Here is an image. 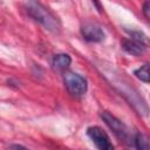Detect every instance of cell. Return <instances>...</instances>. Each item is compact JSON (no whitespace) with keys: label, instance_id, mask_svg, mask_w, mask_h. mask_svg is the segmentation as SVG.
Listing matches in <instances>:
<instances>
[{"label":"cell","instance_id":"cell-1","mask_svg":"<svg viewBox=\"0 0 150 150\" xmlns=\"http://www.w3.org/2000/svg\"><path fill=\"white\" fill-rule=\"evenodd\" d=\"M27 12L35 21L40 22L46 29L53 33H59L61 30V23L59 19L41 2L36 0H29L27 4Z\"/></svg>","mask_w":150,"mask_h":150},{"label":"cell","instance_id":"cell-2","mask_svg":"<svg viewBox=\"0 0 150 150\" xmlns=\"http://www.w3.org/2000/svg\"><path fill=\"white\" fill-rule=\"evenodd\" d=\"M63 82L68 93L74 97H81L87 93V80L77 73L66 71L63 74Z\"/></svg>","mask_w":150,"mask_h":150},{"label":"cell","instance_id":"cell-3","mask_svg":"<svg viewBox=\"0 0 150 150\" xmlns=\"http://www.w3.org/2000/svg\"><path fill=\"white\" fill-rule=\"evenodd\" d=\"M101 118L109 127V129L112 130V132L116 135L117 138H120L121 141L128 143V141H129V131H128L127 125L121 120H118L117 117H115L114 115H111L108 111H102L101 112Z\"/></svg>","mask_w":150,"mask_h":150},{"label":"cell","instance_id":"cell-4","mask_svg":"<svg viewBox=\"0 0 150 150\" xmlns=\"http://www.w3.org/2000/svg\"><path fill=\"white\" fill-rule=\"evenodd\" d=\"M87 135L93 141V143L100 150H112L114 145L110 142L108 134L100 127H89L87 129Z\"/></svg>","mask_w":150,"mask_h":150},{"label":"cell","instance_id":"cell-5","mask_svg":"<svg viewBox=\"0 0 150 150\" xmlns=\"http://www.w3.org/2000/svg\"><path fill=\"white\" fill-rule=\"evenodd\" d=\"M81 34L88 42H101L104 40V32L102 28L93 22H87L81 27Z\"/></svg>","mask_w":150,"mask_h":150},{"label":"cell","instance_id":"cell-6","mask_svg":"<svg viewBox=\"0 0 150 150\" xmlns=\"http://www.w3.org/2000/svg\"><path fill=\"white\" fill-rule=\"evenodd\" d=\"M122 48L128 53V54H131V55H135V56H138V55H142L145 49H146V45L141 42V41H137V40H134V39H127L122 42Z\"/></svg>","mask_w":150,"mask_h":150},{"label":"cell","instance_id":"cell-7","mask_svg":"<svg viewBox=\"0 0 150 150\" xmlns=\"http://www.w3.org/2000/svg\"><path fill=\"white\" fill-rule=\"evenodd\" d=\"M71 63V57L66 54V53H60V54H56L54 55L53 57V61H52V64L55 69L57 70H64L67 69Z\"/></svg>","mask_w":150,"mask_h":150},{"label":"cell","instance_id":"cell-8","mask_svg":"<svg viewBox=\"0 0 150 150\" xmlns=\"http://www.w3.org/2000/svg\"><path fill=\"white\" fill-rule=\"evenodd\" d=\"M132 141H134V146H135L136 149H141V150L149 149V142L146 141V138H145V136H144L143 134L137 132V134L134 136Z\"/></svg>","mask_w":150,"mask_h":150},{"label":"cell","instance_id":"cell-9","mask_svg":"<svg viewBox=\"0 0 150 150\" xmlns=\"http://www.w3.org/2000/svg\"><path fill=\"white\" fill-rule=\"evenodd\" d=\"M134 74H135V76H136L138 80H141V81H143V82L148 83V82L150 81V75H149V64H148V63H145V64H144V66H142L141 68L136 69V70L134 71Z\"/></svg>","mask_w":150,"mask_h":150},{"label":"cell","instance_id":"cell-10","mask_svg":"<svg viewBox=\"0 0 150 150\" xmlns=\"http://www.w3.org/2000/svg\"><path fill=\"white\" fill-rule=\"evenodd\" d=\"M129 34L131 35V39L137 40V41H141V42H143V43L146 45L148 38H146L142 32H138V30H131V32H129Z\"/></svg>","mask_w":150,"mask_h":150},{"label":"cell","instance_id":"cell-11","mask_svg":"<svg viewBox=\"0 0 150 150\" xmlns=\"http://www.w3.org/2000/svg\"><path fill=\"white\" fill-rule=\"evenodd\" d=\"M143 14L146 19L149 18V1H145L143 5Z\"/></svg>","mask_w":150,"mask_h":150},{"label":"cell","instance_id":"cell-12","mask_svg":"<svg viewBox=\"0 0 150 150\" xmlns=\"http://www.w3.org/2000/svg\"><path fill=\"white\" fill-rule=\"evenodd\" d=\"M11 149H26L23 145H19V144H13V145H9Z\"/></svg>","mask_w":150,"mask_h":150},{"label":"cell","instance_id":"cell-13","mask_svg":"<svg viewBox=\"0 0 150 150\" xmlns=\"http://www.w3.org/2000/svg\"><path fill=\"white\" fill-rule=\"evenodd\" d=\"M93 2L95 4V6L97 7V9H98V12H102V9H101V5H100V2H98V0H93Z\"/></svg>","mask_w":150,"mask_h":150}]
</instances>
